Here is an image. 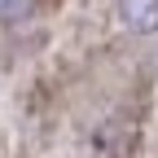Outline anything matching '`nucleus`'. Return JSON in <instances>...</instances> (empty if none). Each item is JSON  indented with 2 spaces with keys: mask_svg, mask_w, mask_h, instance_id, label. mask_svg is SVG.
<instances>
[{
  "mask_svg": "<svg viewBox=\"0 0 158 158\" xmlns=\"http://www.w3.org/2000/svg\"><path fill=\"white\" fill-rule=\"evenodd\" d=\"M118 18L136 35H154L158 31V0H118Z\"/></svg>",
  "mask_w": 158,
  "mask_h": 158,
  "instance_id": "f257e3e1",
  "label": "nucleus"
},
{
  "mask_svg": "<svg viewBox=\"0 0 158 158\" xmlns=\"http://www.w3.org/2000/svg\"><path fill=\"white\" fill-rule=\"evenodd\" d=\"M31 13V0H0V22H9V27H18L22 18Z\"/></svg>",
  "mask_w": 158,
  "mask_h": 158,
  "instance_id": "f03ea898",
  "label": "nucleus"
}]
</instances>
